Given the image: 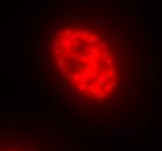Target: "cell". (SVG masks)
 <instances>
[{
    "instance_id": "obj_1",
    "label": "cell",
    "mask_w": 162,
    "mask_h": 151,
    "mask_svg": "<svg viewBox=\"0 0 162 151\" xmlns=\"http://www.w3.org/2000/svg\"><path fill=\"white\" fill-rule=\"evenodd\" d=\"M41 77L76 113L96 122L131 123L145 104L143 41L117 21L61 17L42 28Z\"/></svg>"
},
{
    "instance_id": "obj_2",
    "label": "cell",
    "mask_w": 162,
    "mask_h": 151,
    "mask_svg": "<svg viewBox=\"0 0 162 151\" xmlns=\"http://www.w3.org/2000/svg\"><path fill=\"white\" fill-rule=\"evenodd\" d=\"M0 151H75L49 129L20 125L1 133Z\"/></svg>"
}]
</instances>
